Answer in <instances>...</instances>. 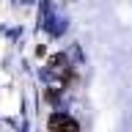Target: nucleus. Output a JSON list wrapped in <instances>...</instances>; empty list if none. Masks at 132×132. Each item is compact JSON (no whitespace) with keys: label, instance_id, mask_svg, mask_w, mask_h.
I'll use <instances>...</instances> for the list:
<instances>
[{"label":"nucleus","instance_id":"f257e3e1","mask_svg":"<svg viewBox=\"0 0 132 132\" xmlns=\"http://www.w3.org/2000/svg\"><path fill=\"white\" fill-rule=\"evenodd\" d=\"M50 132H77V124L66 116H52L50 118Z\"/></svg>","mask_w":132,"mask_h":132}]
</instances>
